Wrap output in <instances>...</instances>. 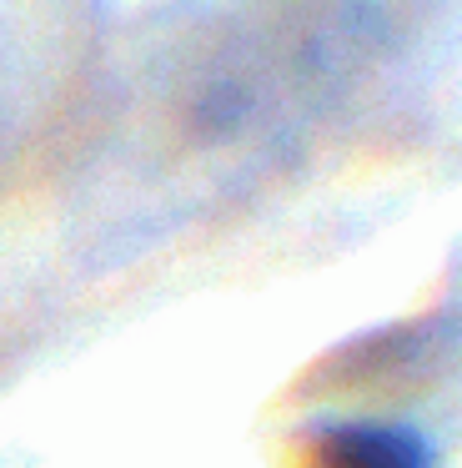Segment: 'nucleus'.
Segmentation results:
<instances>
[{
  "instance_id": "obj_1",
  "label": "nucleus",
  "mask_w": 462,
  "mask_h": 468,
  "mask_svg": "<svg viewBox=\"0 0 462 468\" xmlns=\"http://www.w3.org/2000/svg\"><path fill=\"white\" fill-rule=\"evenodd\" d=\"M307 468H437L432 443L407 423L387 418H347L311 438Z\"/></svg>"
}]
</instances>
